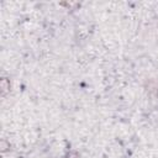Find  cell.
<instances>
[{"label": "cell", "instance_id": "7a4b0ae2", "mask_svg": "<svg viewBox=\"0 0 158 158\" xmlns=\"http://www.w3.org/2000/svg\"><path fill=\"white\" fill-rule=\"evenodd\" d=\"M9 148H10V144H9L6 141L2 139V141H1V152H6Z\"/></svg>", "mask_w": 158, "mask_h": 158}, {"label": "cell", "instance_id": "3957f363", "mask_svg": "<svg viewBox=\"0 0 158 158\" xmlns=\"http://www.w3.org/2000/svg\"><path fill=\"white\" fill-rule=\"evenodd\" d=\"M68 158H79V154L77 152H70L69 156H68Z\"/></svg>", "mask_w": 158, "mask_h": 158}, {"label": "cell", "instance_id": "6da1fadb", "mask_svg": "<svg viewBox=\"0 0 158 158\" xmlns=\"http://www.w3.org/2000/svg\"><path fill=\"white\" fill-rule=\"evenodd\" d=\"M10 80H7L6 78H2L0 80V88H1V96H5L9 91H10Z\"/></svg>", "mask_w": 158, "mask_h": 158}]
</instances>
